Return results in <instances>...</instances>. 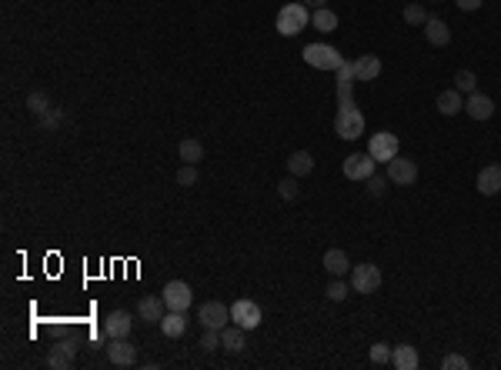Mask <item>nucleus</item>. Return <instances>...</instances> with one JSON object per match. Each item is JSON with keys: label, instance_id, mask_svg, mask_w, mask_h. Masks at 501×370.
Segmentation results:
<instances>
[{"label": "nucleus", "instance_id": "f257e3e1", "mask_svg": "<svg viewBox=\"0 0 501 370\" xmlns=\"http://www.w3.org/2000/svg\"><path fill=\"white\" fill-rule=\"evenodd\" d=\"M311 24V14H307V7L301 3V0H294V3H284L281 10H277V34L281 37H298L304 27Z\"/></svg>", "mask_w": 501, "mask_h": 370}, {"label": "nucleus", "instance_id": "f03ea898", "mask_svg": "<svg viewBox=\"0 0 501 370\" xmlns=\"http://www.w3.org/2000/svg\"><path fill=\"white\" fill-rule=\"evenodd\" d=\"M334 134L341 140H358L364 134V114L354 107V100L338 103V117H334Z\"/></svg>", "mask_w": 501, "mask_h": 370}, {"label": "nucleus", "instance_id": "7ed1b4c3", "mask_svg": "<svg viewBox=\"0 0 501 370\" xmlns=\"http://www.w3.org/2000/svg\"><path fill=\"white\" fill-rule=\"evenodd\" d=\"M301 53H304V60H307L311 67H318V71H338V67L345 64L341 50H334L331 44H307Z\"/></svg>", "mask_w": 501, "mask_h": 370}, {"label": "nucleus", "instance_id": "20e7f679", "mask_svg": "<svg viewBox=\"0 0 501 370\" xmlns=\"http://www.w3.org/2000/svg\"><path fill=\"white\" fill-rule=\"evenodd\" d=\"M377 287H381V271H377L375 264L351 267V291H358V294H377Z\"/></svg>", "mask_w": 501, "mask_h": 370}, {"label": "nucleus", "instance_id": "39448f33", "mask_svg": "<svg viewBox=\"0 0 501 370\" xmlns=\"http://www.w3.org/2000/svg\"><path fill=\"white\" fill-rule=\"evenodd\" d=\"M388 180L395 184V187H411L415 180H418V164L411 160V157H395V160H388Z\"/></svg>", "mask_w": 501, "mask_h": 370}, {"label": "nucleus", "instance_id": "423d86ee", "mask_svg": "<svg viewBox=\"0 0 501 370\" xmlns=\"http://www.w3.org/2000/svg\"><path fill=\"white\" fill-rule=\"evenodd\" d=\"M164 304H167V310H191V304H194V291H191V284H184V280H171L164 291Z\"/></svg>", "mask_w": 501, "mask_h": 370}, {"label": "nucleus", "instance_id": "0eeeda50", "mask_svg": "<svg viewBox=\"0 0 501 370\" xmlns=\"http://www.w3.org/2000/svg\"><path fill=\"white\" fill-rule=\"evenodd\" d=\"M231 321L237 327H244V330H254V327H261V307L254 300H248V297H241V300L231 304Z\"/></svg>", "mask_w": 501, "mask_h": 370}, {"label": "nucleus", "instance_id": "6e6552de", "mask_svg": "<svg viewBox=\"0 0 501 370\" xmlns=\"http://www.w3.org/2000/svg\"><path fill=\"white\" fill-rule=\"evenodd\" d=\"M200 327H211V330H224L231 323V307H224L221 300H207L204 307L198 310Z\"/></svg>", "mask_w": 501, "mask_h": 370}, {"label": "nucleus", "instance_id": "1a4fd4ad", "mask_svg": "<svg viewBox=\"0 0 501 370\" xmlns=\"http://www.w3.org/2000/svg\"><path fill=\"white\" fill-rule=\"evenodd\" d=\"M368 153L375 157V160H395L398 157V137L391 134V130H377L375 137L368 140Z\"/></svg>", "mask_w": 501, "mask_h": 370}, {"label": "nucleus", "instance_id": "9d476101", "mask_svg": "<svg viewBox=\"0 0 501 370\" xmlns=\"http://www.w3.org/2000/svg\"><path fill=\"white\" fill-rule=\"evenodd\" d=\"M107 360H110L114 367H134V364H137V347L130 344L127 337H110V344H107Z\"/></svg>", "mask_w": 501, "mask_h": 370}, {"label": "nucleus", "instance_id": "9b49d317", "mask_svg": "<svg viewBox=\"0 0 501 370\" xmlns=\"http://www.w3.org/2000/svg\"><path fill=\"white\" fill-rule=\"evenodd\" d=\"M74 354H77V344L71 337H64V341H57V344L50 347L47 354V367L50 370H67L74 364Z\"/></svg>", "mask_w": 501, "mask_h": 370}, {"label": "nucleus", "instance_id": "f8f14e48", "mask_svg": "<svg viewBox=\"0 0 501 370\" xmlns=\"http://www.w3.org/2000/svg\"><path fill=\"white\" fill-rule=\"evenodd\" d=\"M375 157L371 153H351L348 160H345V177L348 180H368L371 173H375Z\"/></svg>", "mask_w": 501, "mask_h": 370}, {"label": "nucleus", "instance_id": "ddd939ff", "mask_svg": "<svg viewBox=\"0 0 501 370\" xmlns=\"http://www.w3.org/2000/svg\"><path fill=\"white\" fill-rule=\"evenodd\" d=\"M164 310H167L164 297L148 294V297H141V300H137V317H141V321H148V323H161V321H164Z\"/></svg>", "mask_w": 501, "mask_h": 370}, {"label": "nucleus", "instance_id": "4468645a", "mask_svg": "<svg viewBox=\"0 0 501 370\" xmlns=\"http://www.w3.org/2000/svg\"><path fill=\"white\" fill-rule=\"evenodd\" d=\"M465 114L471 117V121H488L491 114H495V100L488 97V94H468V100H465Z\"/></svg>", "mask_w": 501, "mask_h": 370}, {"label": "nucleus", "instance_id": "2eb2a0df", "mask_svg": "<svg viewBox=\"0 0 501 370\" xmlns=\"http://www.w3.org/2000/svg\"><path fill=\"white\" fill-rule=\"evenodd\" d=\"M130 327H134V321L127 310H110L104 321V334L107 337H130Z\"/></svg>", "mask_w": 501, "mask_h": 370}, {"label": "nucleus", "instance_id": "dca6fc26", "mask_svg": "<svg viewBox=\"0 0 501 370\" xmlns=\"http://www.w3.org/2000/svg\"><path fill=\"white\" fill-rule=\"evenodd\" d=\"M425 37L428 44H434V47H448L451 44V27L441 21V17H428L425 21Z\"/></svg>", "mask_w": 501, "mask_h": 370}, {"label": "nucleus", "instance_id": "f3484780", "mask_svg": "<svg viewBox=\"0 0 501 370\" xmlns=\"http://www.w3.org/2000/svg\"><path fill=\"white\" fill-rule=\"evenodd\" d=\"M351 67H354V80H375L381 74V57L375 53H361L358 60H351Z\"/></svg>", "mask_w": 501, "mask_h": 370}, {"label": "nucleus", "instance_id": "a211bd4d", "mask_svg": "<svg viewBox=\"0 0 501 370\" xmlns=\"http://www.w3.org/2000/svg\"><path fill=\"white\" fill-rule=\"evenodd\" d=\"M157 327H161L164 337H184V330H187V310H167L164 321L157 323Z\"/></svg>", "mask_w": 501, "mask_h": 370}, {"label": "nucleus", "instance_id": "6ab92c4d", "mask_svg": "<svg viewBox=\"0 0 501 370\" xmlns=\"http://www.w3.org/2000/svg\"><path fill=\"white\" fill-rule=\"evenodd\" d=\"M498 190H501V167L498 164H491V167H485V171L478 173V194L495 197Z\"/></svg>", "mask_w": 501, "mask_h": 370}, {"label": "nucleus", "instance_id": "aec40b11", "mask_svg": "<svg viewBox=\"0 0 501 370\" xmlns=\"http://www.w3.org/2000/svg\"><path fill=\"white\" fill-rule=\"evenodd\" d=\"M244 334H248L244 327H237V323L231 327V323H227L224 330H221V347H224L227 354H241V350L248 347V337H244Z\"/></svg>", "mask_w": 501, "mask_h": 370}, {"label": "nucleus", "instance_id": "412c9836", "mask_svg": "<svg viewBox=\"0 0 501 370\" xmlns=\"http://www.w3.org/2000/svg\"><path fill=\"white\" fill-rule=\"evenodd\" d=\"M334 74H338V103H348V100H354V97H351V87L358 84V80H354V67L345 60Z\"/></svg>", "mask_w": 501, "mask_h": 370}, {"label": "nucleus", "instance_id": "4be33fe9", "mask_svg": "<svg viewBox=\"0 0 501 370\" xmlns=\"http://www.w3.org/2000/svg\"><path fill=\"white\" fill-rule=\"evenodd\" d=\"M325 271L331 273V277H345V273L351 271V260H348V254L345 250H327L325 254Z\"/></svg>", "mask_w": 501, "mask_h": 370}, {"label": "nucleus", "instance_id": "5701e85b", "mask_svg": "<svg viewBox=\"0 0 501 370\" xmlns=\"http://www.w3.org/2000/svg\"><path fill=\"white\" fill-rule=\"evenodd\" d=\"M177 157H180L184 164H200V160H204V144H200L198 137H184V140L177 144Z\"/></svg>", "mask_w": 501, "mask_h": 370}, {"label": "nucleus", "instance_id": "b1692460", "mask_svg": "<svg viewBox=\"0 0 501 370\" xmlns=\"http://www.w3.org/2000/svg\"><path fill=\"white\" fill-rule=\"evenodd\" d=\"M311 171H314V157H311L307 150H294V153L288 157V173H291V177H307Z\"/></svg>", "mask_w": 501, "mask_h": 370}, {"label": "nucleus", "instance_id": "393cba45", "mask_svg": "<svg viewBox=\"0 0 501 370\" xmlns=\"http://www.w3.org/2000/svg\"><path fill=\"white\" fill-rule=\"evenodd\" d=\"M391 364L398 370H415L418 367V350L411 344H398L395 347V354H391Z\"/></svg>", "mask_w": 501, "mask_h": 370}, {"label": "nucleus", "instance_id": "a878e982", "mask_svg": "<svg viewBox=\"0 0 501 370\" xmlns=\"http://www.w3.org/2000/svg\"><path fill=\"white\" fill-rule=\"evenodd\" d=\"M438 110H441L445 117H454L458 110H465V100H461V90L454 87V90H445V94H438Z\"/></svg>", "mask_w": 501, "mask_h": 370}, {"label": "nucleus", "instance_id": "bb28decb", "mask_svg": "<svg viewBox=\"0 0 501 370\" xmlns=\"http://www.w3.org/2000/svg\"><path fill=\"white\" fill-rule=\"evenodd\" d=\"M311 24H314V30H321V34H331V30H338V14L327 10V7H318L311 14Z\"/></svg>", "mask_w": 501, "mask_h": 370}, {"label": "nucleus", "instance_id": "cd10ccee", "mask_svg": "<svg viewBox=\"0 0 501 370\" xmlns=\"http://www.w3.org/2000/svg\"><path fill=\"white\" fill-rule=\"evenodd\" d=\"M454 87H458L461 94H475V90H478L475 71H458V74H454Z\"/></svg>", "mask_w": 501, "mask_h": 370}, {"label": "nucleus", "instance_id": "c85d7f7f", "mask_svg": "<svg viewBox=\"0 0 501 370\" xmlns=\"http://www.w3.org/2000/svg\"><path fill=\"white\" fill-rule=\"evenodd\" d=\"M27 110H30V114H37V117H44V114H50L54 107H50V100L44 97V94H37V90H34V94L27 97Z\"/></svg>", "mask_w": 501, "mask_h": 370}, {"label": "nucleus", "instance_id": "c756f323", "mask_svg": "<svg viewBox=\"0 0 501 370\" xmlns=\"http://www.w3.org/2000/svg\"><path fill=\"white\" fill-rule=\"evenodd\" d=\"M200 350L204 354H211V350H218L221 347V330H211V327H204V334H200Z\"/></svg>", "mask_w": 501, "mask_h": 370}, {"label": "nucleus", "instance_id": "7c9ffc66", "mask_svg": "<svg viewBox=\"0 0 501 370\" xmlns=\"http://www.w3.org/2000/svg\"><path fill=\"white\" fill-rule=\"evenodd\" d=\"M404 21L415 24V27H421L428 21V10L421 7V3H408V7H404Z\"/></svg>", "mask_w": 501, "mask_h": 370}, {"label": "nucleus", "instance_id": "2f4dec72", "mask_svg": "<svg viewBox=\"0 0 501 370\" xmlns=\"http://www.w3.org/2000/svg\"><path fill=\"white\" fill-rule=\"evenodd\" d=\"M348 284H345V280H341V277H334V280H331V284H327V300H334V304H338V300H345V297H348Z\"/></svg>", "mask_w": 501, "mask_h": 370}, {"label": "nucleus", "instance_id": "473e14b6", "mask_svg": "<svg viewBox=\"0 0 501 370\" xmlns=\"http://www.w3.org/2000/svg\"><path fill=\"white\" fill-rule=\"evenodd\" d=\"M391 354H395V347L391 344H375L371 347V364H391Z\"/></svg>", "mask_w": 501, "mask_h": 370}, {"label": "nucleus", "instance_id": "72a5a7b5", "mask_svg": "<svg viewBox=\"0 0 501 370\" xmlns=\"http://www.w3.org/2000/svg\"><path fill=\"white\" fill-rule=\"evenodd\" d=\"M177 184H180V187H194V184H198V164H184V167L177 171Z\"/></svg>", "mask_w": 501, "mask_h": 370}, {"label": "nucleus", "instance_id": "f704fd0d", "mask_svg": "<svg viewBox=\"0 0 501 370\" xmlns=\"http://www.w3.org/2000/svg\"><path fill=\"white\" fill-rule=\"evenodd\" d=\"M277 194H281V200H298V180L294 177H284L281 184H277Z\"/></svg>", "mask_w": 501, "mask_h": 370}, {"label": "nucleus", "instance_id": "c9c22d12", "mask_svg": "<svg viewBox=\"0 0 501 370\" xmlns=\"http://www.w3.org/2000/svg\"><path fill=\"white\" fill-rule=\"evenodd\" d=\"M388 184H391L388 177H377V173H371V177H368V194H371V197H381V194L388 190Z\"/></svg>", "mask_w": 501, "mask_h": 370}, {"label": "nucleus", "instance_id": "e433bc0d", "mask_svg": "<svg viewBox=\"0 0 501 370\" xmlns=\"http://www.w3.org/2000/svg\"><path fill=\"white\" fill-rule=\"evenodd\" d=\"M441 367H445V370H468L471 364H468V360H465L461 354H448V357L441 360Z\"/></svg>", "mask_w": 501, "mask_h": 370}, {"label": "nucleus", "instance_id": "4c0bfd02", "mask_svg": "<svg viewBox=\"0 0 501 370\" xmlns=\"http://www.w3.org/2000/svg\"><path fill=\"white\" fill-rule=\"evenodd\" d=\"M40 123H44L47 130H57V123H60V114H57V110H50V114H44V117H40Z\"/></svg>", "mask_w": 501, "mask_h": 370}, {"label": "nucleus", "instance_id": "58836bf2", "mask_svg": "<svg viewBox=\"0 0 501 370\" xmlns=\"http://www.w3.org/2000/svg\"><path fill=\"white\" fill-rule=\"evenodd\" d=\"M454 3H458L461 10H478V7H481L485 0H454Z\"/></svg>", "mask_w": 501, "mask_h": 370}, {"label": "nucleus", "instance_id": "ea45409f", "mask_svg": "<svg viewBox=\"0 0 501 370\" xmlns=\"http://www.w3.org/2000/svg\"><path fill=\"white\" fill-rule=\"evenodd\" d=\"M301 3H304V7H314V10H318V7H325L327 0H301Z\"/></svg>", "mask_w": 501, "mask_h": 370}]
</instances>
